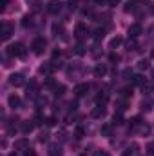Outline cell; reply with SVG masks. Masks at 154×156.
Wrapping results in <instances>:
<instances>
[{"label":"cell","mask_w":154,"mask_h":156,"mask_svg":"<svg viewBox=\"0 0 154 156\" xmlns=\"http://www.w3.org/2000/svg\"><path fill=\"white\" fill-rule=\"evenodd\" d=\"M75 53H76L78 56H83V55H85L87 51H85V47H83L82 44H76V47H75Z\"/></svg>","instance_id":"obj_27"},{"label":"cell","mask_w":154,"mask_h":156,"mask_svg":"<svg viewBox=\"0 0 154 156\" xmlns=\"http://www.w3.org/2000/svg\"><path fill=\"white\" fill-rule=\"evenodd\" d=\"M62 9H64V2H62V0H49V2H47V11H49V13L58 15Z\"/></svg>","instance_id":"obj_2"},{"label":"cell","mask_w":154,"mask_h":156,"mask_svg":"<svg viewBox=\"0 0 154 156\" xmlns=\"http://www.w3.org/2000/svg\"><path fill=\"white\" fill-rule=\"evenodd\" d=\"M47 154L49 156H62V145L60 144H51L47 147Z\"/></svg>","instance_id":"obj_9"},{"label":"cell","mask_w":154,"mask_h":156,"mask_svg":"<svg viewBox=\"0 0 154 156\" xmlns=\"http://www.w3.org/2000/svg\"><path fill=\"white\" fill-rule=\"evenodd\" d=\"M60 55H62V51H60V49H58V51H54V53H53V56H54V58H56V56H60Z\"/></svg>","instance_id":"obj_42"},{"label":"cell","mask_w":154,"mask_h":156,"mask_svg":"<svg viewBox=\"0 0 154 156\" xmlns=\"http://www.w3.org/2000/svg\"><path fill=\"white\" fill-rule=\"evenodd\" d=\"M121 37H114V38H111V42H109V49H116V47H120L121 45Z\"/></svg>","instance_id":"obj_18"},{"label":"cell","mask_w":154,"mask_h":156,"mask_svg":"<svg viewBox=\"0 0 154 156\" xmlns=\"http://www.w3.org/2000/svg\"><path fill=\"white\" fill-rule=\"evenodd\" d=\"M45 125H47V127H53V125H56V118H54V116L45 118Z\"/></svg>","instance_id":"obj_31"},{"label":"cell","mask_w":154,"mask_h":156,"mask_svg":"<svg viewBox=\"0 0 154 156\" xmlns=\"http://www.w3.org/2000/svg\"><path fill=\"white\" fill-rule=\"evenodd\" d=\"M152 56H154V49H152Z\"/></svg>","instance_id":"obj_46"},{"label":"cell","mask_w":154,"mask_h":156,"mask_svg":"<svg viewBox=\"0 0 154 156\" xmlns=\"http://www.w3.org/2000/svg\"><path fill=\"white\" fill-rule=\"evenodd\" d=\"M94 2H96V4H105L107 0H94Z\"/></svg>","instance_id":"obj_43"},{"label":"cell","mask_w":154,"mask_h":156,"mask_svg":"<svg viewBox=\"0 0 154 156\" xmlns=\"http://www.w3.org/2000/svg\"><path fill=\"white\" fill-rule=\"evenodd\" d=\"M142 26L140 24H132V26H129V29H127V35H129V38H132V40H136L140 35H142Z\"/></svg>","instance_id":"obj_4"},{"label":"cell","mask_w":154,"mask_h":156,"mask_svg":"<svg viewBox=\"0 0 154 156\" xmlns=\"http://www.w3.org/2000/svg\"><path fill=\"white\" fill-rule=\"evenodd\" d=\"M24 156H37V153L29 147V149H26V151H24Z\"/></svg>","instance_id":"obj_36"},{"label":"cell","mask_w":154,"mask_h":156,"mask_svg":"<svg viewBox=\"0 0 154 156\" xmlns=\"http://www.w3.org/2000/svg\"><path fill=\"white\" fill-rule=\"evenodd\" d=\"M7 104H9V107H11V109H18V107L22 105V100H20V96L11 94V96L7 98Z\"/></svg>","instance_id":"obj_10"},{"label":"cell","mask_w":154,"mask_h":156,"mask_svg":"<svg viewBox=\"0 0 154 156\" xmlns=\"http://www.w3.org/2000/svg\"><path fill=\"white\" fill-rule=\"evenodd\" d=\"M80 156H85V154H80Z\"/></svg>","instance_id":"obj_47"},{"label":"cell","mask_w":154,"mask_h":156,"mask_svg":"<svg viewBox=\"0 0 154 156\" xmlns=\"http://www.w3.org/2000/svg\"><path fill=\"white\" fill-rule=\"evenodd\" d=\"M35 129V122L33 120H27V122H22V125H20V131L24 133V134H29L31 131Z\"/></svg>","instance_id":"obj_11"},{"label":"cell","mask_w":154,"mask_h":156,"mask_svg":"<svg viewBox=\"0 0 154 156\" xmlns=\"http://www.w3.org/2000/svg\"><path fill=\"white\" fill-rule=\"evenodd\" d=\"M9 83H11L13 87H20V85H24V76H22L20 73H13V75L9 76Z\"/></svg>","instance_id":"obj_6"},{"label":"cell","mask_w":154,"mask_h":156,"mask_svg":"<svg viewBox=\"0 0 154 156\" xmlns=\"http://www.w3.org/2000/svg\"><path fill=\"white\" fill-rule=\"evenodd\" d=\"M83 134H85V131H83V127H76V131H75V138H83Z\"/></svg>","instance_id":"obj_30"},{"label":"cell","mask_w":154,"mask_h":156,"mask_svg":"<svg viewBox=\"0 0 154 156\" xmlns=\"http://www.w3.org/2000/svg\"><path fill=\"white\" fill-rule=\"evenodd\" d=\"M45 38H42V37H38V38L33 40V45H31V49L35 51V55H42L44 53V49H45Z\"/></svg>","instance_id":"obj_3"},{"label":"cell","mask_w":154,"mask_h":156,"mask_svg":"<svg viewBox=\"0 0 154 156\" xmlns=\"http://www.w3.org/2000/svg\"><path fill=\"white\" fill-rule=\"evenodd\" d=\"M151 109V102L149 100H143L142 102V111H149Z\"/></svg>","instance_id":"obj_34"},{"label":"cell","mask_w":154,"mask_h":156,"mask_svg":"<svg viewBox=\"0 0 154 156\" xmlns=\"http://www.w3.org/2000/svg\"><path fill=\"white\" fill-rule=\"evenodd\" d=\"M7 55L9 56H18V58H24L26 56V45L22 42H15L7 47Z\"/></svg>","instance_id":"obj_1"},{"label":"cell","mask_w":154,"mask_h":156,"mask_svg":"<svg viewBox=\"0 0 154 156\" xmlns=\"http://www.w3.org/2000/svg\"><path fill=\"white\" fill-rule=\"evenodd\" d=\"M120 94H121V98H127V100H129V98L132 96V87H123V89L120 91Z\"/></svg>","instance_id":"obj_24"},{"label":"cell","mask_w":154,"mask_h":156,"mask_svg":"<svg viewBox=\"0 0 154 156\" xmlns=\"http://www.w3.org/2000/svg\"><path fill=\"white\" fill-rule=\"evenodd\" d=\"M94 156H109V153H107V151H96Z\"/></svg>","instance_id":"obj_38"},{"label":"cell","mask_w":154,"mask_h":156,"mask_svg":"<svg viewBox=\"0 0 154 156\" xmlns=\"http://www.w3.org/2000/svg\"><path fill=\"white\" fill-rule=\"evenodd\" d=\"M105 105H96V109L93 111V116L94 118H103L105 116V109H103Z\"/></svg>","instance_id":"obj_15"},{"label":"cell","mask_w":154,"mask_h":156,"mask_svg":"<svg viewBox=\"0 0 154 156\" xmlns=\"http://www.w3.org/2000/svg\"><path fill=\"white\" fill-rule=\"evenodd\" d=\"M64 93H65V87L56 83V85H54V89H53V94H54V96H64Z\"/></svg>","instance_id":"obj_23"},{"label":"cell","mask_w":154,"mask_h":156,"mask_svg":"<svg viewBox=\"0 0 154 156\" xmlns=\"http://www.w3.org/2000/svg\"><path fill=\"white\" fill-rule=\"evenodd\" d=\"M33 24H35V18H33L31 15H26V16L22 18V26H24V27H31Z\"/></svg>","instance_id":"obj_17"},{"label":"cell","mask_w":154,"mask_h":156,"mask_svg":"<svg viewBox=\"0 0 154 156\" xmlns=\"http://www.w3.org/2000/svg\"><path fill=\"white\" fill-rule=\"evenodd\" d=\"M100 133H102L103 136H111V133H113V123H103L102 129H100Z\"/></svg>","instance_id":"obj_16"},{"label":"cell","mask_w":154,"mask_h":156,"mask_svg":"<svg viewBox=\"0 0 154 156\" xmlns=\"http://www.w3.org/2000/svg\"><path fill=\"white\" fill-rule=\"evenodd\" d=\"M103 35H105L103 29H94V31H93V38L94 40H102L103 38Z\"/></svg>","instance_id":"obj_25"},{"label":"cell","mask_w":154,"mask_h":156,"mask_svg":"<svg viewBox=\"0 0 154 156\" xmlns=\"http://www.w3.org/2000/svg\"><path fill=\"white\" fill-rule=\"evenodd\" d=\"M7 2H9V0H0V4H2V5H0V7H2V11L5 9V5H7Z\"/></svg>","instance_id":"obj_41"},{"label":"cell","mask_w":154,"mask_h":156,"mask_svg":"<svg viewBox=\"0 0 154 156\" xmlns=\"http://www.w3.org/2000/svg\"><path fill=\"white\" fill-rule=\"evenodd\" d=\"M107 4L114 7V5H118V4H120V0H107Z\"/></svg>","instance_id":"obj_39"},{"label":"cell","mask_w":154,"mask_h":156,"mask_svg":"<svg viewBox=\"0 0 154 156\" xmlns=\"http://www.w3.org/2000/svg\"><path fill=\"white\" fill-rule=\"evenodd\" d=\"M127 105H129V100H127V98H123V100H120V102L116 104V109H118L120 113H123V111L127 109Z\"/></svg>","instance_id":"obj_19"},{"label":"cell","mask_w":154,"mask_h":156,"mask_svg":"<svg viewBox=\"0 0 154 156\" xmlns=\"http://www.w3.org/2000/svg\"><path fill=\"white\" fill-rule=\"evenodd\" d=\"M53 33H54L56 37H58V33H60V35H64V27H62V26H58V24H54V26H53Z\"/></svg>","instance_id":"obj_29"},{"label":"cell","mask_w":154,"mask_h":156,"mask_svg":"<svg viewBox=\"0 0 154 156\" xmlns=\"http://www.w3.org/2000/svg\"><path fill=\"white\" fill-rule=\"evenodd\" d=\"M40 75H45V76H49V75H53L56 69H54V66H53V62H47V64H44V66H40Z\"/></svg>","instance_id":"obj_8"},{"label":"cell","mask_w":154,"mask_h":156,"mask_svg":"<svg viewBox=\"0 0 154 156\" xmlns=\"http://www.w3.org/2000/svg\"><path fill=\"white\" fill-rule=\"evenodd\" d=\"M109 58H111V62H118V60H120V56H118V55H114V53H113Z\"/></svg>","instance_id":"obj_40"},{"label":"cell","mask_w":154,"mask_h":156,"mask_svg":"<svg viewBox=\"0 0 154 156\" xmlns=\"http://www.w3.org/2000/svg\"><path fill=\"white\" fill-rule=\"evenodd\" d=\"M33 122H35V125H42V123L45 122V118H44V116H40V115H37V116H35V120H33Z\"/></svg>","instance_id":"obj_33"},{"label":"cell","mask_w":154,"mask_h":156,"mask_svg":"<svg viewBox=\"0 0 154 156\" xmlns=\"http://www.w3.org/2000/svg\"><path fill=\"white\" fill-rule=\"evenodd\" d=\"M138 67H140V69H147V67H149V60H140Z\"/></svg>","instance_id":"obj_35"},{"label":"cell","mask_w":154,"mask_h":156,"mask_svg":"<svg viewBox=\"0 0 154 156\" xmlns=\"http://www.w3.org/2000/svg\"><path fill=\"white\" fill-rule=\"evenodd\" d=\"M15 149H18V151H26V149H29V140H26V138L16 140V142H15Z\"/></svg>","instance_id":"obj_13"},{"label":"cell","mask_w":154,"mask_h":156,"mask_svg":"<svg viewBox=\"0 0 154 156\" xmlns=\"http://www.w3.org/2000/svg\"><path fill=\"white\" fill-rule=\"evenodd\" d=\"M47 140H49V133H47V131H42V133L38 134V142L44 144V142H47Z\"/></svg>","instance_id":"obj_28"},{"label":"cell","mask_w":154,"mask_h":156,"mask_svg":"<svg viewBox=\"0 0 154 156\" xmlns=\"http://www.w3.org/2000/svg\"><path fill=\"white\" fill-rule=\"evenodd\" d=\"M9 156H16V154H15V153H11V154H9Z\"/></svg>","instance_id":"obj_44"},{"label":"cell","mask_w":154,"mask_h":156,"mask_svg":"<svg viewBox=\"0 0 154 156\" xmlns=\"http://www.w3.org/2000/svg\"><path fill=\"white\" fill-rule=\"evenodd\" d=\"M87 93H89V83H78L76 87H75V94L76 96H83Z\"/></svg>","instance_id":"obj_12"},{"label":"cell","mask_w":154,"mask_h":156,"mask_svg":"<svg viewBox=\"0 0 154 156\" xmlns=\"http://www.w3.org/2000/svg\"><path fill=\"white\" fill-rule=\"evenodd\" d=\"M134 154V151H131V149H125L123 153H121V156H132Z\"/></svg>","instance_id":"obj_37"},{"label":"cell","mask_w":154,"mask_h":156,"mask_svg":"<svg viewBox=\"0 0 154 156\" xmlns=\"http://www.w3.org/2000/svg\"><path fill=\"white\" fill-rule=\"evenodd\" d=\"M87 35H89V29H87L83 24H76V27H75V37H76L78 40H83Z\"/></svg>","instance_id":"obj_5"},{"label":"cell","mask_w":154,"mask_h":156,"mask_svg":"<svg viewBox=\"0 0 154 156\" xmlns=\"http://www.w3.org/2000/svg\"><path fill=\"white\" fill-rule=\"evenodd\" d=\"M121 123H123V116H121L120 111H116L113 115V125H121Z\"/></svg>","instance_id":"obj_20"},{"label":"cell","mask_w":154,"mask_h":156,"mask_svg":"<svg viewBox=\"0 0 154 156\" xmlns=\"http://www.w3.org/2000/svg\"><path fill=\"white\" fill-rule=\"evenodd\" d=\"M105 73H107V67H105V66L98 64V66L94 67V76H96V78H102L103 75H105Z\"/></svg>","instance_id":"obj_14"},{"label":"cell","mask_w":154,"mask_h":156,"mask_svg":"<svg viewBox=\"0 0 154 156\" xmlns=\"http://www.w3.org/2000/svg\"><path fill=\"white\" fill-rule=\"evenodd\" d=\"M132 83L134 85H145V76L143 75H134L132 76Z\"/></svg>","instance_id":"obj_21"},{"label":"cell","mask_w":154,"mask_h":156,"mask_svg":"<svg viewBox=\"0 0 154 156\" xmlns=\"http://www.w3.org/2000/svg\"><path fill=\"white\" fill-rule=\"evenodd\" d=\"M142 125V118L140 116H134L132 120H131V123H129V129H138Z\"/></svg>","instance_id":"obj_22"},{"label":"cell","mask_w":154,"mask_h":156,"mask_svg":"<svg viewBox=\"0 0 154 156\" xmlns=\"http://www.w3.org/2000/svg\"><path fill=\"white\" fill-rule=\"evenodd\" d=\"M2 40H9V37L13 35V26L9 24V22H4L2 24Z\"/></svg>","instance_id":"obj_7"},{"label":"cell","mask_w":154,"mask_h":156,"mask_svg":"<svg viewBox=\"0 0 154 156\" xmlns=\"http://www.w3.org/2000/svg\"><path fill=\"white\" fill-rule=\"evenodd\" d=\"M44 85H45V87H49V89H54V85H56V83H54V80H53V78H47Z\"/></svg>","instance_id":"obj_32"},{"label":"cell","mask_w":154,"mask_h":156,"mask_svg":"<svg viewBox=\"0 0 154 156\" xmlns=\"http://www.w3.org/2000/svg\"><path fill=\"white\" fill-rule=\"evenodd\" d=\"M152 149H154V145H152ZM151 154H154V151H151Z\"/></svg>","instance_id":"obj_45"},{"label":"cell","mask_w":154,"mask_h":156,"mask_svg":"<svg viewBox=\"0 0 154 156\" xmlns=\"http://www.w3.org/2000/svg\"><path fill=\"white\" fill-rule=\"evenodd\" d=\"M136 5H138L136 2H127L123 9H125V13H131V11H134V9H136Z\"/></svg>","instance_id":"obj_26"}]
</instances>
